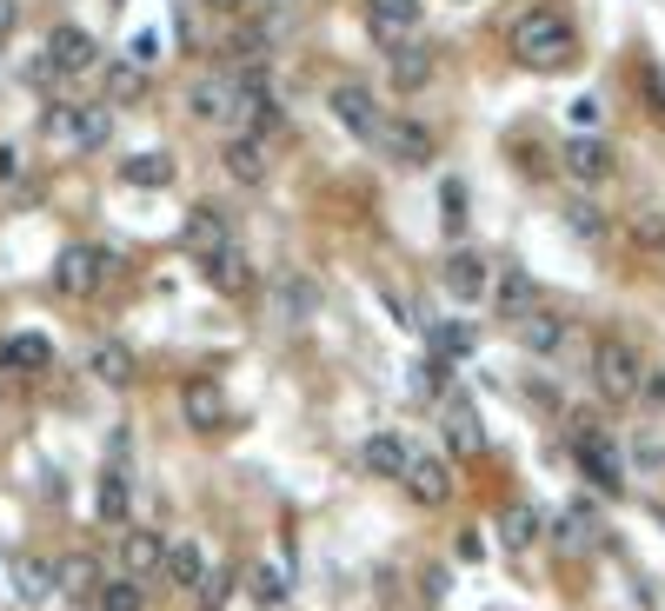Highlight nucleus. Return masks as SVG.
<instances>
[{"label": "nucleus", "mask_w": 665, "mask_h": 611, "mask_svg": "<svg viewBox=\"0 0 665 611\" xmlns=\"http://www.w3.org/2000/svg\"><path fill=\"white\" fill-rule=\"evenodd\" d=\"M639 406L665 412V366H652V360H645V379H639Z\"/></svg>", "instance_id": "obj_40"}, {"label": "nucleus", "mask_w": 665, "mask_h": 611, "mask_svg": "<svg viewBox=\"0 0 665 611\" xmlns=\"http://www.w3.org/2000/svg\"><path fill=\"white\" fill-rule=\"evenodd\" d=\"M552 539H559V545H572V552H586V545H593V512H579V505H572V512L559 518V526H552Z\"/></svg>", "instance_id": "obj_37"}, {"label": "nucleus", "mask_w": 665, "mask_h": 611, "mask_svg": "<svg viewBox=\"0 0 665 611\" xmlns=\"http://www.w3.org/2000/svg\"><path fill=\"white\" fill-rule=\"evenodd\" d=\"M593 379H599V392H606V399L639 406V379H645L639 345H632V339H599V345H593Z\"/></svg>", "instance_id": "obj_3"}, {"label": "nucleus", "mask_w": 665, "mask_h": 611, "mask_svg": "<svg viewBox=\"0 0 665 611\" xmlns=\"http://www.w3.org/2000/svg\"><path fill=\"white\" fill-rule=\"evenodd\" d=\"M160 578H166V585H180V591L207 585V559H200V545H194V539H174V545H166V565H160Z\"/></svg>", "instance_id": "obj_25"}, {"label": "nucleus", "mask_w": 665, "mask_h": 611, "mask_svg": "<svg viewBox=\"0 0 665 611\" xmlns=\"http://www.w3.org/2000/svg\"><path fill=\"white\" fill-rule=\"evenodd\" d=\"M94 611H147V585H133L127 572H120V578H101Z\"/></svg>", "instance_id": "obj_30"}, {"label": "nucleus", "mask_w": 665, "mask_h": 611, "mask_svg": "<svg viewBox=\"0 0 665 611\" xmlns=\"http://www.w3.org/2000/svg\"><path fill=\"white\" fill-rule=\"evenodd\" d=\"M406 459H412V446L399 439V432H373V439L360 446V466L380 472V479H406Z\"/></svg>", "instance_id": "obj_20"}, {"label": "nucleus", "mask_w": 665, "mask_h": 611, "mask_svg": "<svg viewBox=\"0 0 665 611\" xmlns=\"http://www.w3.org/2000/svg\"><path fill=\"white\" fill-rule=\"evenodd\" d=\"M14 591H21L27 604H47V598L60 591V585H54V565H47V559H21V565H14Z\"/></svg>", "instance_id": "obj_29"}, {"label": "nucleus", "mask_w": 665, "mask_h": 611, "mask_svg": "<svg viewBox=\"0 0 665 611\" xmlns=\"http://www.w3.org/2000/svg\"><path fill=\"white\" fill-rule=\"evenodd\" d=\"M174 153H133V160H120V180L127 187H140V193H160V187H174Z\"/></svg>", "instance_id": "obj_21"}, {"label": "nucleus", "mask_w": 665, "mask_h": 611, "mask_svg": "<svg viewBox=\"0 0 665 611\" xmlns=\"http://www.w3.org/2000/svg\"><path fill=\"white\" fill-rule=\"evenodd\" d=\"M572 466L586 472L599 492H619L626 485V459H619V446L606 439L593 419H572Z\"/></svg>", "instance_id": "obj_5"}, {"label": "nucleus", "mask_w": 665, "mask_h": 611, "mask_svg": "<svg viewBox=\"0 0 665 611\" xmlns=\"http://www.w3.org/2000/svg\"><path fill=\"white\" fill-rule=\"evenodd\" d=\"M565 226H572L579 239H606V233H612V226H606V213H599L593 200H572V207H565Z\"/></svg>", "instance_id": "obj_36"}, {"label": "nucleus", "mask_w": 665, "mask_h": 611, "mask_svg": "<svg viewBox=\"0 0 665 611\" xmlns=\"http://www.w3.org/2000/svg\"><path fill=\"white\" fill-rule=\"evenodd\" d=\"M207 280H213L226 299H246V293H254V259H246L240 246H226L220 259H207Z\"/></svg>", "instance_id": "obj_22"}, {"label": "nucleus", "mask_w": 665, "mask_h": 611, "mask_svg": "<svg viewBox=\"0 0 665 611\" xmlns=\"http://www.w3.org/2000/svg\"><path fill=\"white\" fill-rule=\"evenodd\" d=\"M107 94H114V101L147 94V67H133V60H127V67H114V73H107Z\"/></svg>", "instance_id": "obj_39"}, {"label": "nucleus", "mask_w": 665, "mask_h": 611, "mask_svg": "<svg viewBox=\"0 0 665 611\" xmlns=\"http://www.w3.org/2000/svg\"><path fill=\"white\" fill-rule=\"evenodd\" d=\"M332 114H340V127H353L366 146H373V133H380V120H386L366 86H332Z\"/></svg>", "instance_id": "obj_17"}, {"label": "nucleus", "mask_w": 665, "mask_h": 611, "mask_svg": "<svg viewBox=\"0 0 665 611\" xmlns=\"http://www.w3.org/2000/svg\"><path fill=\"white\" fill-rule=\"evenodd\" d=\"M440 419H446V446H453L459 459H472V453L486 446V432H479V412H472V399H446V406H440Z\"/></svg>", "instance_id": "obj_19"}, {"label": "nucleus", "mask_w": 665, "mask_h": 611, "mask_svg": "<svg viewBox=\"0 0 665 611\" xmlns=\"http://www.w3.org/2000/svg\"><path fill=\"white\" fill-rule=\"evenodd\" d=\"M559 166H565V180H579V187H606L612 180V146L593 140V133H579V140L559 146Z\"/></svg>", "instance_id": "obj_9"}, {"label": "nucleus", "mask_w": 665, "mask_h": 611, "mask_svg": "<svg viewBox=\"0 0 665 611\" xmlns=\"http://www.w3.org/2000/svg\"><path fill=\"white\" fill-rule=\"evenodd\" d=\"M120 565H127V578H133V585H153V578H160V565H166V539H160V532H147V526H127V532H120Z\"/></svg>", "instance_id": "obj_14"}, {"label": "nucleus", "mask_w": 665, "mask_h": 611, "mask_svg": "<svg viewBox=\"0 0 665 611\" xmlns=\"http://www.w3.org/2000/svg\"><path fill=\"white\" fill-rule=\"evenodd\" d=\"M220 160H226V173H233L240 187H260V180H267V146H260L254 133H240V140H226V153H220Z\"/></svg>", "instance_id": "obj_23"}, {"label": "nucleus", "mask_w": 665, "mask_h": 611, "mask_svg": "<svg viewBox=\"0 0 665 611\" xmlns=\"http://www.w3.org/2000/svg\"><path fill=\"white\" fill-rule=\"evenodd\" d=\"M440 286H446L453 299H479V293H486V259H479L472 246H453L446 267H440Z\"/></svg>", "instance_id": "obj_18"}, {"label": "nucleus", "mask_w": 665, "mask_h": 611, "mask_svg": "<svg viewBox=\"0 0 665 611\" xmlns=\"http://www.w3.org/2000/svg\"><path fill=\"white\" fill-rule=\"evenodd\" d=\"M233 120L246 127V133H273L280 127V101H273V86H267V73L260 67H246L240 80H233Z\"/></svg>", "instance_id": "obj_6"}, {"label": "nucleus", "mask_w": 665, "mask_h": 611, "mask_svg": "<svg viewBox=\"0 0 665 611\" xmlns=\"http://www.w3.org/2000/svg\"><path fill=\"white\" fill-rule=\"evenodd\" d=\"M180 239H187V252L207 267V259H220V252L233 246V226H226V213H220V207H194V213H187V226H180Z\"/></svg>", "instance_id": "obj_13"}, {"label": "nucleus", "mask_w": 665, "mask_h": 611, "mask_svg": "<svg viewBox=\"0 0 665 611\" xmlns=\"http://www.w3.org/2000/svg\"><path fill=\"white\" fill-rule=\"evenodd\" d=\"M373 146L393 160V166H433V153H440V140H433V127H420V120H380V133H373Z\"/></svg>", "instance_id": "obj_7"}, {"label": "nucleus", "mask_w": 665, "mask_h": 611, "mask_svg": "<svg viewBox=\"0 0 665 611\" xmlns=\"http://www.w3.org/2000/svg\"><path fill=\"white\" fill-rule=\"evenodd\" d=\"M213 8H220V14H240V8H246V0H213Z\"/></svg>", "instance_id": "obj_47"}, {"label": "nucleus", "mask_w": 665, "mask_h": 611, "mask_svg": "<svg viewBox=\"0 0 665 611\" xmlns=\"http://www.w3.org/2000/svg\"><path fill=\"white\" fill-rule=\"evenodd\" d=\"M187 114H194L200 127H226V120H233V80H226V73H200V80L187 86Z\"/></svg>", "instance_id": "obj_15"}, {"label": "nucleus", "mask_w": 665, "mask_h": 611, "mask_svg": "<svg viewBox=\"0 0 665 611\" xmlns=\"http://www.w3.org/2000/svg\"><path fill=\"white\" fill-rule=\"evenodd\" d=\"M0 360L21 366V373H47V366H54V345H47L40 332H14L8 345H0Z\"/></svg>", "instance_id": "obj_27"}, {"label": "nucleus", "mask_w": 665, "mask_h": 611, "mask_svg": "<svg viewBox=\"0 0 665 611\" xmlns=\"http://www.w3.org/2000/svg\"><path fill=\"white\" fill-rule=\"evenodd\" d=\"M366 27L380 47H406V34L420 27V0H366Z\"/></svg>", "instance_id": "obj_16"}, {"label": "nucleus", "mask_w": 665, "mask_h": 611, "mask_svg": "<svg viewBox=\"0 0 665 611\" xmlns=\"http://www.w3.org/2000/svg\"><path fill=\"white\" fill-rule=\"evenodd\" d=\"M513 54H520L526 67H565V60H572V27H565V14L526 8V14L513 21Z\"/></svg>", "instance_id": "obj_2"}, {"label": "nucleus", "mask_w": 665, "mask_h": 611, "mask_svg": "<svg viewBox=\"0 0 665 611\" xmlns=\"http://www.w3.org/2000/svg\"><path fill=\"white\" fill-rule=\"evenodd\" d=\"M632 466L639 472H665V432L658 425H639L632 432Z\"/></svg>", "instance_id": "obj_35"}, {"label": "nucleus", "mask_w": 665, "mask_h": 611, "mask_svg": "<svg viewBox=\"0 0 665 611\" xmlns=\"http://www.w3.org/2000/svg\"><path fill=\"white\" fill-rule=\"evenodd\" d=\"M565 332H572V319H559L552 306H533L526 319H513V339L526 345L533 360H552V353H565Z\"/></svg>", "instance_id": "obj_11"}, {"label": "nucleus", "mask_w": 665, "mask_h": 611, "mask_svg": "<svg viewBox=\"0 0 665 611\" xmlns=\"http://www.w3.org/2000/svg\"><path fill=\"white\" fill-rule=\"evenodd\" d=\"M254 598H260V604H280V598H287V585H280V572H273V565H260V572H254Z\"/></svg>", "instance_id": "obj_42"}, {"label": "nucleus", "mask_w": 665, "mask_h": 611, "mask_svg": "<svg viewBox=\"0 0 665 611\" xmlns=\"http://www.w3.org/2000/svg\"><path fill=\"white\" fill-rule=\"evenodd\" d=\"M101 526L127 532V472H101Z\"/></svg>", "instance_id": "obj_34"}, {"label": "nucleus", "mask_w": 665, "mask_h": 611, "mask_svg": "<svg viewBox=\"0 0 665 611\" xmlns=\"http://www.w3.org/2000/svg\"><path fill=\"white\" fill-rule=\"evenodd\" d=\"M399 485H406V498H412V505H427V512H433V505H446V498H453V466H446V459H433V453H412Z\"/></svg>", "instance_id": "obj_10"}, {"label": "nucleus", "mask_w": 665, "mask_h": 611, "mask_svg": "<svg viewBox=\"0 0 665 611\" xmlns=\"http://www.w3.org/2000/svg\"><path fill=\"white\" fill-rule=\"evenodd\" d=\"M180 412H187L194 432H226V419H233L220 379H187V386H180Z\"/></svg>", "instance_id": "obj_12"}, {"label": "nucleus", "mask_w": 665, "mask_h": 611, "mask_svg": "<svg viewBox=\"0 0 665 611\" xmlns=\"http://www.w3.org/2000/svg\"><path fill=\"white\" fill-rule=\"evenodd\" d=\"M427 80H433V54L427 47H393V86L399 94H420Z\"/></svg>", "instance_id": "obj_26"}, {"label": "nucleus", "mask_w": 665, "mask_h": 611, "mask_svg": "<svg viewBox=\"0 0 665 611\" xmlns=\"http://www.w3.org/2000/svg\"><path fill=\"white\" fill-rule=\"evenodd\" d=\"M88 373L101 386H133V353L120 339H101V345H88Z\"/></svg>", "instance_id": "obj_24"}, {"label": "nucleus", "mask_w": 665, "mask_h": 611, "mask_svg": "<svg viewBox=\"0 0 665 611\" xmlns=\"http://www.w3.org/2000/svg\"><path fill=\"white\" fill-rule=\"evenodd\" d=\"M14 27V0H0V34H8Z\"/></svg>", "instance_id": "obj_46"}, {"label": "nucleus", "mask_w": 665, "mask_h": 611, "mask_svg": "<svg viewBox=\"0 0 665 611\" xmlns=\"http://www.w3.org/2000/svg\"><path fill=\"white\" fill-rule=\"evenodd\" d=\"M114 267H120V259H114L107 246H67V252L54 259V293H67V299H94V293L114 280Z\"/></svg>", "instance_id": "obj_4"}, {"label": "nucleus", "mask_w": 665, "mask_h": 611, "mask_svg": "<svg viewBox=\"0 0 665 611\" xmlns=\"http://www.w3.org/2000/svg\"><path fill=\"white\" fill-rule=\"evenodd\" d=\"M440 220H446V233H459V226H466V193H459L453 180L440 187Z\"/></svg>", "instance_id": "obj_41"}, {"label": "nucleus", "mask_w": 665, "mask_h": 611, "mask_svg": "<svg viewBox=\"0 0 665 611\" xmlns=\"http://www.w3.org/2000/svg\"><path fill=\"white\" fill-rule=\"evenodd\" d=\"M499 306H506V319H526L533 306H546V299H539V280L506 273V280H499Z\"/></svg>", "instance_id": "obj_31"}, {"label": "nucleus", "mask_w": 665, "mask_h": 611, "mask_svg": "<svg viewBox=\"0 0 665 611\" xmlns=\"http://www.w3.org/2000/svg\"><path fill=\"white\" fill-rule=\"evenodd\" d=\"M639 86H645V101H652V114H665V73H652V67H645V80H639Z\"/></svg>", "instance_id": "obj_43"}, {"label": "nucleus", "mask_w": 665, "mask_h": 611, "mask_svg": "<svg viewBox=\"0 0 665 611\" xmlns=\"http://www.w3.org/2000/svg\"><path fill=\"white\" fill-rule=\"evenodd\" d=\"M153 47H160L153 34H133V40H127V60H133V67H147V60H153Z\"/></svg>", "instance_id": "obj_44"}, {"label": "nucleus", "mask_w": 665, "mask_h": 611, "mask_svg": "<svg viewBox=\"0 0 665 611\" xmlns=\"http://www.w3.org/2000/svg\"><path fill=\"white\" fill-rule=\"evenodd\" d=\"M40 140L54 153H101L114 140V114L94 107V101H54L47 120H40Z\"/></svg>", "instance_id": "obj_1"}, {"label": "nucleus", "mask_w": 665, "mask_h": 611, "mask_svg": "<svg viewBox=\"0 0 665 611\" xmlns=\"http://www.w3.org/2000/svg\"><path fill=\"white\" fill-rule=\"evenodd\" d=\"M0 180H21V146H0Z\"/></svg>", "instance_id": "obj_45"}, {"label": "nucleus", "mask_w": 665, "mask_h": 611, "mask_svg": "<svg viewBox=\"0 0 665 611\" xmlns=\"http://www.w3.org/2000/svg\"><path fill=\"white\" fill-rule=\"evenodd\" d=\"M54 585H60V591H73V598H94V591H101V565L73 552V559H60V565H54Z\"/></svg>", "instance_id": "obj_28"}, {"label": "nucleus", "mask_w": 665, "mask_h": 611, "mask_svg": "<svg viewBox=\"0 0 665 611\" xmlns=\"http://www.w3.org/2000/svg\"><path fill=\"white\" fill-rule=\"evenodd\" d=\"M499 539H506V545H513V552H526V545H533V539H539V512H533V505H526V498H520V505H513V512H506V518H499Z\"/></svg>", "instance_id": "obj_32"}, {"label": "nucleus", "mask_w": 665, "mask_h": 611, "mask_svg": "<svg viewBox=\"0 0 665 611\" xmlns=\"http://www.w3.org/2000/svg\"><path fill=\"white\" fill-rule=\"evenodd\" d=\"M88 67H101L94 34H88V27H73V21H60V27L47 34V73L67 80V73H88Z\"/></svg>", "instance_id": "obj_8"}, {"label": "nucleus", "mask_w": 665, "mask_h": 611, "mask_svg": "<svg viewBox=\"0 0 665 611\" xmlns=\"http://www.w3.org/2000/svg\"><path fill=\"white\" fill-rule=\"evenodd\" d=\"M632 239H639L645 252H658V246H665V213H658V207H639V213H632Z\"/></svg>", "instance_id": "obj_38"}, {"label": "nucleus", "mask_w": 665, "mask_h": 611, "mask_svg": "<svg viewBox=\"0 0 665 611\" xmlns=\"http://www.w3.org/2000/svg\"><path fill=\"white\" fill-rule=\"evenodd\" d=\"M472 345H479L472 326H459V319H440V326H433V353H440V360H466Z\"/></svg>", "instance_id": "obj_33"}]
</instances>
